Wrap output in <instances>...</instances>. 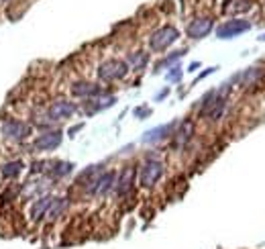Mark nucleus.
Masks as SVG:
<instances>
[{"mask_svg": "<svg viewBox=\"0 0 265 249\" xmlns=\"http://www.w3.org/2000/svg\"><path fill=\"white\" fill-rule=\"evenodd\" d=\"M230 90V80L224 82L220 88L216 90H208L200 100H198V116L206 118V120H220L226 108V94Z\"/></svg>", "mask_w": 265, "mask_h": 249, "instance_id": "f257e3e1", "label": "nucleus"}, {"mask_svg": "<svg viewBox=\"0 0 265 249\" xmlns=\"http://www.w3.org/2000/svg\"><path fill=\"white\" fill-rule=\"evenodd\" d=\"M33 133V127L20 118L4 116L0 120V135L10 143H24Z\"/></svg>", "mask_w": 265, "mask_h": 249, "instance_id": "f03ea898", "label": "nucleus"}, {"mask_svg": "<svg viewBox=\"0 0 265 249\" xmlns=\"http://www.w3.org/2000/svg\"><path fill=\"white\" fill-rule=\"evenodd\" d=\"M165 173V165L161 159L155 157H147L139 167H137V176H139V184L143 188H153Z\"/></svg>", "mask_w": 265, "mask_h": 249, "instance_id": "7ed1b4c3", "label": "nucleus"}, {"mask_svg": "<svg viewBox=\"0 0 265 249\" xmlns=\"http://www.w3.org/2000/svg\"><path fill=\"white\" fill-rule=\"evenodd\" d=\"M130 71L128 63L124 59H106L98 65L96 73H98V80L104 82V84H112V82H118L122 78H126V73Z\"/></svg>", "mask_w": 265, "mask_h": 249, "instance_id": "20e7f679", "label": "nucleus"}, {"mask_svg": "<svg viewBox=\"0 0 265 249\" xmlns=\"http://www.w3.org/2000/svg\"><path fill=\"white\" fill-rule=\"evenodd\" d=\"M179 39V31L173 24H163L159 29H155L149 37V49L155 53H161L165 49H169L175 41Z\"/></svg>", "mask_w": 265, "mask_h": 249, "instance_id": "39448f33", "label": "nucleus"}, {"mask_svg": "<svg viewBox=\"0 0 265 249\" xmlns=\"http://www.w3.org/2000/svg\"><path fill=\"white\" fill-rule=\"evenodd\" d=\"M114 184H116V171H112V169L102 171L86 186V194L102 198V196H106V194H110L114 190Z\"/></svg>", "mask_w": 265, "mask_h": 249, "instance_id": "423d86ee", "label": "nucleus"}, {"mask_svg": "<svg viewBox=\"0 0 265 249\" xmlns=\"http://www.w3.org/2000/svg\"><path fill=\"white\" fill-rule=\"evenodd\" d=\"M63 141V133L59 129H49V131H41L35 139H33V151L37 153H49L55 151Z\"/></svg>", "mask_w": 265, "mask_h": 249, "instance_id": "0eeeda50", "label": "nucleus"}, {"mask_svg": "<svg viewBox=\"0 0 265 249\" xmlns=\"http://www.w3.org/2000/svg\"><path fill=\"white\" fill-rule=\"evenodd\" d=\"M75 112H77V104L71 102V100H65V98H57V100H53V102L47 106V110H45V114H47V118H49L51 122L65 120V118L73 116Z\"/></svg>", "mask_w": 265, "mask_h": 249, "instance_id": "6e6552de", "label": "nucleus"}, {"mask_svg": "<svg viewBox=\"0 0 265 249\" xmlns=\"http://www.w3.org/2000/svg\"><path fill=\"white\" fill-rule=\"evenodd\" d=\"M175 127H177V120H169V122H165V124L153 127V129H149V131H145V133L141 135V143H143V145H157V143H163L165 139H169V137L173 135Z\"/></svg>", "mask_w": 265, "mask_h": 249, "instance_id": "1a4fd4ad", "label": "nucleus"}, {"mask_svg": "<svg viewBox=\"0 0 265 249\" xmlns=\"http://www.w3.org/2000/svg\"><path fill=\"white\" fill-rule=\"evenodd\" d=\"M249 29H251V20H247V18H230V20H224L222 24L216 27V37L218 39H234L241 33H247Z\"/></svg>", "mask_w": 265, "mask_h": 249, "instance_id": "9d476101", "label": "nucleus"}, {"mask_svg": "<svg viewBox=\"0 0 265 249\" xmlns=\"http://www.w3.org/2000/svg\"><path fill=\"white\" fill-rule=\"evenodd\" d=\"M234 82H238L241 88H255V86H259V84L265 82V67H261V65L247 67L245 71L234 73L230 78V84H234Z\"/></svg>", "mask_w": 265, "mask_h": 249, "instance_id": "9b49d317", "label": "nucleus"}, {"mask_svg": "<svg viewBox=\"0 0 265 249\" xmlns=\"http://www.w3.org/2000/svg\"><path fill=\"white\" fill-rule=\"evenodd\" d=\"M212 29H214V18H212V16H196L194 20L188 22V27H186V35H188L190 39L198 41V39L208 37Z\"/></svg>", "mask_w": 265, "mask_h": 249, "instance_id": "f8f14e48", "label": "nucleus"}, {"mask_svg": "<svg viewBox=\"0 0 265 249\" xmlns=\"http://www.w3.org/2000/svg\"><path fill=\"white\" fill-rule=\"evenodd\" d=\"M135 182H137V167L135 165H126L118 176H116V184H114V192L116 196L124 198L132 192L135 188Z\"/></svg>", "mask_w": 265, "mask_h": 249, "instance_id": "ddd939ff", "label": "nucleus"}, {"mask_svg": "<svg viewBox=\"0 0 265 249\" xmlns=\"http://www.w3.org/2000/svg\"><path fill=\"white\" fill-rule=\"evenodd\" d=\"M71 94L75 96V98H82V100H90V98H96V96H100L104 90L98 86V84H94V82H88V80H77V82H73L71 84Z\"/></svg>", "mask_w": 265, "mask_h": 249, "instance_id": "4468645a", "label": "nucleus"}, {"mask_svg": "<svg viewBox=\"0 0 265 249\" xmlns=\"http://www.w3.org/2000/svg\"><path fill=\"white\" fill-rule=\"evenodd\" d=\"M114 102H116V96H114V94L102 92L100 96L86 100V104H84V112L92 116V114H96V112H102V110H106V108L114 106Z\"/></svg>", "mask_w": 265, "mask_h": 249, "instance_id": "2eb2a0df", "label": "nucleus"}, {"mask_svg": "<svg viewBox=\"0 0 265 249\" xmlns=\"http://www.w3.org/2000/svg\"><path fill=\"white\" fill-rule=\"evenodd\" d=\"M51 200H53L51 194H41V196H37V198L31 202V206H29V216H31L33 222H39V220H43V218L47 216L49 206H51Z\"/></svg>", "mask_w": 265, "mask_h": 249, "instance_id": "dca6fc26", "label": "nucleus"}, {"mask_svg": "<svg viewBox=\"0 0 265 249\" xmlns=\"http://www.w3.org/2000/svg\"><path fill=\"white\" fill-rule=\"evenodd\" d=\"M192 135H194V122L192 120H181V122H177V127H175V131H173V145L177 147V149H181V147H186L188 145V141L192 139Z\"/></svg>", "mask_w": 265, "mask_h": 249, "instance_id": "f3484780", "label": "nucleus"}, {"mask_svg": "<svg viewBox=\"0 0 265 249\" xmlns=\"http://www.w3.org/2000/svg\"><path fill=\"white\" fill-rule=\"evenodd\" d=\"M73 163L71 161H63V159H57V161H49V167H47V176L51 178V180H61V178H65V176H69L71 171H73Z\"/></svg>", "mask_w": 265, "mask_h": 249, "instance_id": "a211bd4d", "label": "nucleus"}, {"mask_svg": "<svg viewBox=\"0 0 265 249\" xmlns=\"http://www.w3.org/2000/svg\"><path fill=\"white\" fill-rule=\"evenodd\" d=\"M24 169V161L22 159H8L0 165V176L4 180H16Z\"/></svg>", "mask_w": 265, "mask_h": 249, "instance_id": "6ab92c4d", "label": "nucleus"}, {"mask_svg": "<svg viewBox=\"0 0 265 249\" xmlns=\"http://www.w3.org/2000/svg\"><path fill=\"white\" fill-rule=\"evenodd\" d=\"M102 171H104V169H102V163H94V165H88L86 169H82V171L77 173V178H75V184H77V186H84V188H86V186H88V184H90V182H92V180H94V178H96L98 173H102Z\"/></svg>", "mask_w": 265, "mask_h": 249, "instance_id": "aec40b11", "label": "nucleus"}, {"mask_svg": "<svg viewBox=\"0 0 265 249\" xmlns=\"http://www.w3.org/2000/svg\"><path fill=\"white\" fill-rule=\"evenodd\" d=\"M67 206H69V200H67L65 196H53L51 206H49V212H47L49 220H57V218L67 210Z\"/></svg>", "mask_w": 265, "mask_h": 249, "instance_id": "412c9836", "label": "nucleus"}, {"mask_svg": "<svg viewBox=\"0 0 265 249\" xmlns=\"http://www.w3.org/2000/svg\"><path fill=\"white\" fill-rule=\"evenodd\" d=\"M124 61L128 63L130 69L141 71V69H145L147 63H149V53H145V51H132V53H128V57H126Z\"/></svg>", "mask_w": 265, "mask_h": 249, "instance_id": "4be33fe9", "label": "nucleus"}, {"mask_svg": "<svg viewBox=\"0 0 265 249\" xmlns=\"http://www.w3.org/2000/svg\"><path fill=\"white\" fill-rule=\"evenodd\" d=\"M188 51L186 49H177V51H171L169 55H165L163 59H159L157 63H155V71H161V69H169L171 65H175L183 55H186Z\"/></svg>", "mask_w": 265, "mask_h": 249, "instance_id": "5701e85b", "label": "nucleus"}, {"mask_svg": "<svg viewBox=\"0 0 265 249\" xmlns=\"http://www.w3.org/2000/svg\"><path fill=\"white\" fill-rule=\"evenodd\" d=\"M251 8V0H228L224 4V12L228 14H241Z\"/></svg>", "mask_w": 265, "mask_h": 249, "instance_id": "b1692460", "label": "nucleus"}, {"mask_svg": "<svg viewBox=\"0 0 265 249\" xmlns=\"http://www.w3.org/2000/svg\"><path fill=\"white\" fill-rule=\"evenodd\" d=\"M181 78H183V69H181V65H179V63L171 65V67L167 69V73H165V80H167V82H171V84L181 82Z\"/></svg>", "mask_w": 265, "mask_h": 249, "instance_id": "393cba45", "label": "nucleus"}, {"mask_svg": "<svg viewBox=\"0 0 265 249\" xmlns=\"http://www.w3.org/2000/svg\"><path fill=\"white\" fill-rule=\"evenodd\" d=\"M135 116H137V118H147V116H151V108H147V106H137V108H135Z\"/></svg>", "mask_w": 265, "mask_h": 249, "instance_id": "a878e982", "label": "nucleus"}, {"mask_svg": "<svg viewBox=\"0 0 265 249\" xmlns=\"http://www.w3.org/2000/svg\"><path fill=\"white\" fill-rule=\"evenodd\" d=\"M216 69H218V67H216V65H212V67H206V69H204V71H202V73H200V76H198V78H196V82H200V80H204V78H206V76H210V73H214V71H216Z\"/></svg>", "mask_w": 265, "mask_h": 249, "instance_id": "bb28decb", "label": "nucleus"}, {"mask_svg": "<svg viewBox=\"0 0 265 249\" xmlns=\"http://www.w3.org/2000/svg\"><path fill=\"white\" fill-rule=\"evenodd\" d=\"M167 94H169V88H163L161 92H157V94H155V102H159V100H163V98H165Z\"/></svg>", "mask_w": 265, "mask_h": 249, "instance_id": "cd10ccee", "label": "nucleus"}, {"mask_svg": "<svg viewBox=\"0 0 265 249\" xmlns=\"http://www.w3.org/2000/svg\"><path fill=\"white\" fill-rule=\"evenodd\" d=\"M200 65H202V63H200V61H192V63H190V65H188V71H196V69H198V67H200Z\"/></svg>", "mask_w": 265, "mask_h": 249, "instance_id": "c85d7f7f", "label": "nucleus"}, {"mask_svg": "<svg viewBox=\"0 0 265 249\" xmlns=\"http://www.w3.org/2000/svg\"><path fill=\"white\" fill-rule=\"evenodd\" d=\"M82 127H84L82 122H80V124H75V127H71V129H69V137H73V133H77V131H80Z\"/></svg>", "mask_w": 265, "mask_h": 249, "instance_id": "c756f323", "label": "nucleus"}, {"mask_svg": "<svg viewBox=\"0 0 265 249\" xmlns=\"http://www.w3.org/2000/svg\"><path fill=\"white\" fill-rule=\"evenodd\" d=\"M259 39H261V41H265V35H261V37H259Z\"/></svg>", "mask_w": 265, "mask_h": 249, "instance_id": "7c9ffc66", "label": "nucleus"}]
</instances>
